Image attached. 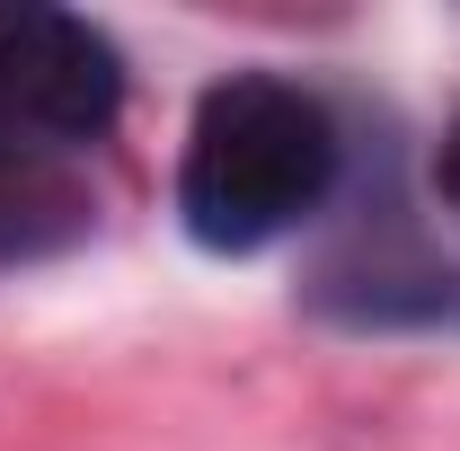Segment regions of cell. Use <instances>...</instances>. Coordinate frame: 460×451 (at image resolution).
<instances>
[{
    "instance_id": "6da1fadb",
    "label": "cell",
    "mask_w": 460,
    "mask_h": 451,
    "mask_svg": "<svg viewBox=\"0 0 460 451\" xmlns=\"http://www.w3.org/2000/svg\"><path fill=\"white\" fill-rule=\"evenodd\" d=\"M337 115L319 107L301 80L275 71H230L204 89V107L186 124V160H177V213L204 248L248 257L275 248L310 222L337 186Z\"/></svg>"
},
{
    "instance_id": "7a4b0ae2",
    "label": "cell",
    "mask_w": 460,
    "mask_h": 451,
    "mask_svg": "<svg viewBox=\"0 0 460 451\" xmlns=\"http://www.w3.org/2000/svg\"><path fill=\"white\" fill-rule=\"evenodd\" d=\"M124 107L115 45L45 0H0V124L54 151H89Z\"/></svg>"
},
{
    "instance_id": "3957f363",
    "label": "cell",
    "mask_w": 460,
    "mask_h": 451,
    "mask_svg": "<svg viewBox=\"0 0 460 451\" xmlns=\"http://www.w3.org/2000/svg\"><path fill=\"white\" fill-rule=\"evenodd\" d=\"M89 230V177H80V151H54V142H27L0 124V266L9 257H45L62 239Z\"/></svg>"
},
{
    "instance_id": "277c9868",
    "label": "cell",
    "mask_w": 460,
    "mask_h": 451,
    "mask_svg": "<svg viewBox=\"0 0 460 451\" xmlns=\"http://www.w3.org/2000/svg\"><path fill=\"white\" fill-rule=\"evenodd\" d=\"M434 186H443V204L460 213V115H452V133H443V151H434Z\"/></svg>"
}]
</instances>
